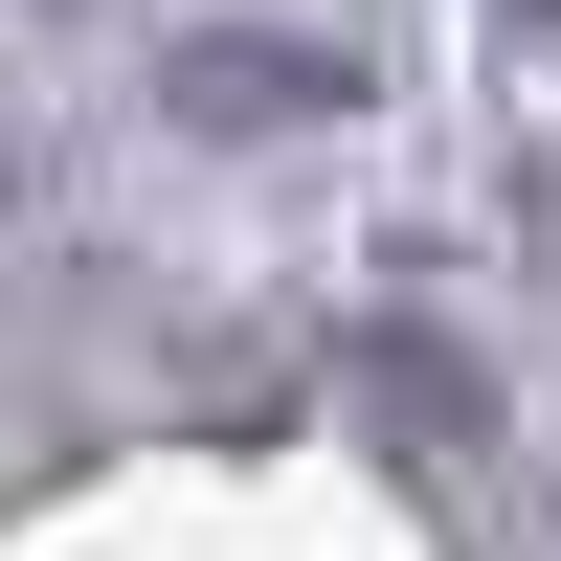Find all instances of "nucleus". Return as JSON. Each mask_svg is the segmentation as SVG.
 I'll return each instance as SVG.
<instances>
[]
</instances>
